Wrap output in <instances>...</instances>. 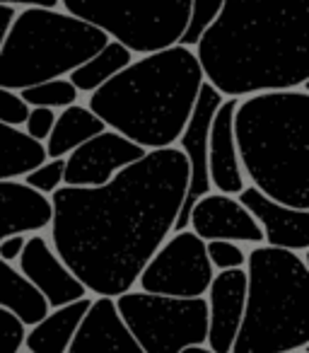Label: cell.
Listing matches in <instances>:
<instances>
[{"instance_id":"cell-18","label":"cell","mask_w":309,"mask_h":353,"mask_svg":"<svg viewBox=\"0 0 309 353\" xmlns=\"http://www.w3.org/2000/svg\"><path fill=\"white\" fill-rule=\"evenodd\" d=\"M51 199L17 179H0V240L51 225Z\"/></svg>"},{"instance_id":"cell-30","label":"cell","mask_w":309,"mask_h":353,"mask_svg":"<svg viewBox=\"0 0 309 353\" xmlns=\"http://www.w3.org/2000/svg\"><path fill=\"white\" fill-rule=\"evenodd\" d=\"M56 123V109L51 107H30V114H27V121L22 123L25 131L30 133L32 138L44 143L49 138L51 128Z\"/></svg>"},{"instance_id":"cell-31","label":"cell","mask_w":309,"mask_h":353,"mask_svg":"<svg viewBox=\"0 0 309 353\" xmlns=\"http://www.w3.org/2000/svg\"><path fill=\"white\" fill-rule=\"evenodd\" d=\"M25 235H8L0 240V259L6 261H17L22 254V250H25Z\"/></svg>"},{"instance_id":"cell-35","label":"cell","mask_w":309,"mask_h":353,"mask_svg":"<svg viewBox=\"0 0 309 353\" xmlns=\"http://www.w3.org/2000/svg\"><path fill=\"white\" fill-rule=\"evenodd\" d=\"M27 353H32V351H27Z\"/></svg>"},{"instance_id":"cell-4","label":"cell","mask_w":309,"mask_h":353,"mask_svg":"<svg viewBox=\"0 0 309 353\" xmlns=\"http://www.w3.org/2000/svg\"><path fill=\"white\" fill-rule=\"evenodd\" d=\"M242 172L259 192L292 208H309V92L268 90L235 107Z\"/></svg>"},{"instance_id":"cell-33","label":"cell","mask_w":309,"mask_h":353,"mask_svg":"<svg viewBox=\"0 0 309 353\" xmlns=\"http://www.w3.org/2000/svg\"><path fill=\"white\" fill-rule=\"evenodd\" d=\"M15 8L12 6H0V44H3V37H6L8 27H10L12 17H15Z\"/></svg>"},{"instance_id":"cell-8","label":"cell","mask_w":309,"mask_h":353,"mask_svg":"<svg viewBox=\"0 0 309 353\" xmlns=\"http://www.w3.org/2000/svg\"><path fill=\"white\" fill-rule=\"evenodd\" d=\"M126 329L145 353H179L191 343H206V298H172L145 290H126L114 298Z\"/></svg>"},{"instance_id":"cell-15","label":"cell","mask_w":309,"mask_h":353,"mask_svg":"<svg viewBox=\"0 0 309 353\" xmlns=\"http://www.w3.org/2000/svg\"><path fill=\"white\" fill-rule=\"evenodd\" d=\"M20 271L41 290L49 307H61L65 303H73L85 298L87 288L78 281V276L61 261L54 247L41 235H32L25 240V250L20 254Z\"/></svg>"},{"instance_id":"cell-29","label":"cell","mask_w":309,"mask_h":353,"mask_svg":"<svg viewBox=\"0 0 309 353\" xmlns=\"http://www.w3.org/2000/svg\"><path fill=\"white\" fill-rule=\"evenodd\" d=\"M30 114V104L20 97L17 90L0 88V121L10 126H22Z\"/></svg>"},{"instance_id":"cell-16","label":"cell","mask_w":309,"mask_h":353,"mask_svg":"<svg viewBox=\"0 0 309 353\" xmlns=\"http://www.w3.org/2000/svg\"><path fill=\"white\" fill-rule=\"evenodd\" d=\"M65 353H145L126 329L114 298L97 295Z\"/></svg>"},{"instance_id":"cell-11","label":"cell","mask_w":309,"mask_h":353,"mask_svg":"<svg viewBox=\"0 0 309 353\" xmlns=\"http://www.w3.org/2000/svg\"><path fill=\"white\" fill-rule=\"evenodd\" d=\"M145 155V148L121 136L114 128H104L65 155L63 184L68 187H99L107 184L118 170Z\"/></svg>"},{"instance_id":"cell-20","label":"cell","mask_w":309,"mask_h":353,"mask_svg":"<svg viewBox=\"0 0 309 353\" xmlns=\"http://www.w3.org/2000/svg\"><path fill=\"white\" fill-rule=\"evenodd\" d=\"M0 307L17 314L25 327L36 324L51 310L41 290L6 259H0Z\"/></svg>"},{"instance_id":"cell-27","label":"cell","mask_w":309,"mask_h":353,"mask_svg":"<svg viewBox=\"0 0 309 353\" xmlns=\"http://www.w3.org/2000/svg\"><path fill=\"white\" fill-rule=\"evenodd\" d=\"M206 254L211 259L213 269H239L246 264V254L239 245L230 240H208L206 242Z\"/></svg>"},{"instance_id":"cell-13","label":"cell","mask_w":309,"mask_h":353,"mask_svg":"<svg viewBox=\"0 0 309 353\" xmlns=\"http://www.w3.org/2000/svg\"><path fill=\"white\" fill-rule=\"evenodd\" d=\"M246 271L222 269L208 285V336L206 343L215 353H230L244 314Z\"/></svg>"},{"instance_id":"cell-26","label":"cell","mask_w":309,"mask_h":353,"mask_svg":"<svg viewBox=\"0 0 309 353\" xmlns=\"http://www.w3.org/2000/svg\"><path fill=\"white\" fill-rule=\"evenodd\" d=\"M63 170H65V157H46L39 167L27 172L25 184H30L32 189L51 196L63 184Z\"/></svg>"},{"instance_id":"cell-32","label":"cell","mask_w":309,"mask_h":353,"mask_svg":"<svg viewBox=\"0 0 309 353\" xmlns=\"http://www.w3.org/2000/svg\"><path fill=\"white\" fill-rule=\"evenodd\" d=\"M0 6H27V8H56L58 0H0Z\"/></svg>"},{"instance_id":"cell-25","label":"cell","mask_w":309,"mask_h":353,"mask_svg":"<svg viewBox=\"0 0 309 353\" xmlns=\"http://www.w3.org/2000/svg\"><path fill=\"white\" fill-rule=\"evenodd\" d=\"M222 8V0H191V10H189V22L184 30L179 44L184 46H196V41L201 39V34L208 30L213 20L217 17Z\"/></svg>"},{"instance_id":"cell-28","label":"cell","mask_w":309,"mask_h":353,"mask_svg":"<svg viewBox=\"0 0 309 353\" xmlns=\"http://www.w3.org/2000/svg\"><path fill=\"white\" fill-rule=\"evenodd\" d=\"M25 334L27 327L22 324V319L10 310L0 307V353H20Z\"/></svg>"},{"instance_id":"cell-3","label":"cell","mask_w":309,"mask_h":353,"mask_svg":"<svg viewBox=\"0 0 309 353\" xmlns=\"http://www.w3.org/2000/svg\"><path fill=\"white\" fill-rule=\"evenodd\" d=\"M203 80L191 46L172 44L142 54L92 90L89 109L145 150L167 148L182 136Z\"/></svg>"},{"instance_id":"cell-34","label":"cell","mask_w":309,"mask_h":353,"mask_svg":"<svg viewBox=\"0 0 309 353\" xmlns=\"http://www.w3.org/2000/svg\"><path fill=\"white\" fill-rule=\"evenodd\" d=\"M179 353H215L213 348L203 346V343H191V346H184Z\"/></svg>"},{"instance_id":"cell-12","label":"cell","mask_w":309,"mask_h":353,"mask_svg":"<svg viewBox=\"0 0 309 353\" xmlns=\"http://www.w3.org/2000/svg\"><path fill=\"white\" fill-rule=\"evenodd\" d=\"M189 228L201 237L208 240H230V242H251L261 245L264 232L256 218L239 203V199L230 194H203L193 203L189 213Z\"/></svg>"},{"instance_id":"cell-14","label":"cell","mask_w":309,"mask_h":353,"mask_svg":"<svg viewBox=\"0 0 309 353\" xmlns=\"http://www.w3.org/2000/svg\"><path fill=\"white\" fill-rule=\"evenodd\" d=\"M239 203L256 218L264 232V242L270 247H283L292 252H307L309 247V208H292L275 199L266 196L264 192L251 184L239 194Z\"/></svg>"},{"instance_id":"cell-1","label":"cell","mask_w":309,"mask_h":353,"mask_svg":"<svg viewBox=\"0 0 309 353\" xmlns=\"http://www.w3.org/2000/svg\"><path fill=\"white\" fill-rule=\"evenodd\" d=\"M189 165L179 148H152L99 187L61 184L51 194L54 252L94 295L136 285L182 208Z\"/></svg>"},{"instance_id":"cell-7","label":"cell","mask_w":309,"mask_h":353,"mask_svg":"<svg viewBox=\"0 0 309 353\" xmlns=\"http://www.w3.org/2000/svg\"><path fill=\"white\" fill-rule=\"evenodd\" d=\"M65 12L107 32L133 54L179 44L191 0H61Z\"/></svg>"},{"instance_id":"cell-21","label":"cell","mask_w":309,"mask_h":353,"mask_svg":"<svg viewBox=\"0 0 309 353\" xmlns=\"http://www.w3.org/2000/svg\"><path fill=\"white\" fill-rule=\"evenodd\" d=\"M107 123L97 117L89 107L68 104L63 112L56 114V123L46 138V157H65L73 148L85 143L87 138L104 131Z\"/></svg>"},{"instance_id":"cell-24","label":"cell","mask_w":309,"mask_h":353,"mask_svg":"<svg viewBox=\"0 0 309 353\" xmlns=\"http://www.w3.org/2000/svg\"><path fill=\"white\" fill-rule=\"evenodd\" d=\"M20 97L25 99L30 107H51V109H63L68 104L78 102V88L65 78L44 80V83L30 85V88L20 90Z\"/></svg>"},{"instance_id":"cell-6","label":"cell","mask_w":309,"mask_h":353,"mask_svg":"<svg viewBox=\"0 0 309 353\" xmlns=\"http://www.w3.org/2000/svg\"><path fill=\"white\" fill-rule=\"evenodd\" d=\"M109 34L56 8L15 12L0 44V88L25 90L44 80L63 78L94 56Z\"/></svg>"},{"instance_id":"cell-10","label":"cell","mask_w":309,"mask_h":353,"mask_svg":"<svg viewBox=\"0 0 309 353\" xmlns=\"http://www.w3.org/2000/svg\"><path fill=\"white\" fill-rule=\"evenodd\" d=\"M222 94L213 88L208 80H203L201 90H198L196 104L191 109L187 126H184L179 141V150L184 152L189 165V184L187 194H184L182 208L174 221V230H184L189 228V213H191L193 203L203 196V194L213 192L211 187V174H208V131H211L213 114H215L217 104L222 102Z\"/></svg>"},{"instance_id":"cell-22","label":"cell","mask_w":309,"mask_h":353,"mask_svg":"<svg viewBox=\"0 0 309 353\" xmlns=\"http://www.w3.org/2000/svg\"><path fill=\"white\" fill-rule=\"evenodd\" d=\"M46 160V148L20 126L0 121V179H17Z\"/></svg>"},{"instance_id":"cell-2","label":"cell","mask_w":309,"mask_h":353,"mask_svg":"<svg viewBox=\"0 0 309 353\" xmlns=\"http://www.w3.org/2000/svg\"><path fill=\"white\" fill-rule=\"evenodd\" d=\"M196 59L222 97L304 88L309 0H222L196 41Z\"/></svg>"},{"instance_id":"cell-19","label":"cell","mask_w":309,"mask_h":353,"mask_svg":"<svg viewBox=\"0 0 309 353\" xmlns=\"http://www.w3.org/2000/svg\"><path fill=\"white\" fill-rule=\"evenodd\" d=\"M89 298H78L61 307H51L44 317L25 334V346L32 353H65L70 346L85 312H87Z\"/></svg>"},{"instance_id":"cell-17","label":"cell","mask_w":309,"mask_h":353,"mask_svg":"<svg viewBox=\"0 0 309 353\" xmlns=\"http://www.w3.org/2000/svg\"><path fill=\"white\" fill-rule=\"evenodd\" d=\"M239 99L227 97L217 104L213 114L211 131H208V174H211V187L220 194L237 196L244 184V172L239 165L235 143V107Z\"/></svg>"},{"instance_id":"cell-23","label":"cell","mask_w":309,"mask_h":353,"mask_svg":"<svg viewBox=\"0 0 309 353\" xmlns=\"http://www.w3.org/2000/svg\"><path fill=\"white\" fill-rule=\"evenodd\" d=\"M133 51L126 49L121 41L109 39L94 56H89L85 63H80L75 70L68 73V80L78 88V92H92L99 85L107 83L111 75H116L121 68H126L133 61Z\"/></svg>"},{"instance_id":"cell-9","label":"cell","mask_w":309,"mask_h":353,"mask_svg":"<svg viewBox=\"0 0 309 353\" xmlns=\"http://www.w3.org/2000/svg\"><path fill=\"white\" fill-rule=\"evenodd\" d=\"M213 264L206 254V242L191 230H174L172 237L142 266L136 283L140 290L172 298H201L213 281Z\"/></svg>"},{"instance_id":"cell-5","label":"cell","mask_w":309,"mask_h":353,"mask_svg":"<svg viewBox=\"0 0 309 353\" xmlns=\"http://www.w3.org/2000/svg\"><path fill=\"white\" fill-rule=\"evenodd\" d=\"M244 314L230 353H292L309 341V271L283 247L246 254Z\"/></svg>"}]
</instances>
